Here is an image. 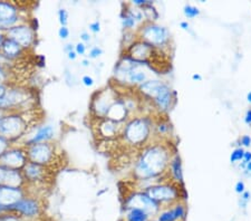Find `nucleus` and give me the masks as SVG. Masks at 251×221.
<instances>
[{
  "instance_id": "1",
  "label": "nucleus",
  "mask_w": 251,
  "mask_h": 221,
  "mask_svg": "<svg viewBox=\"0 0 251 221\" xmlns=\"http://www.w3.org/2000/svg\"><path fill=\"white\" fill-rule=\"evenodd\" d=\"M171 159L168 147L161 143L149 146L136 161L134 175L139 180L157 178L168 170Z\"/></svg>"
},
{
  "instance_id": "2",
  "label": "nucleus",
  "mask_w": 251,
  "mask_h": 221,
  "mask_svg": "<svg viewBox=\"0 0 251 221\" xmlns=\"http://www.w3.org/2000/svg\"><path fill=\"white\" fill-rule=\"evenodd\" d=\"M27 112H5L0 116V136L17 144L30 130Z\"/></svg>"
},
{
  "instance_id": "3",
  "label": "nucleus",
  "mask_w": 251,
  "mask_h": 221,
  "mask_svg": "<svg viewBox=\"0 0 251 221\" xmlns=\"http://www.w3.org/2000/svg\"><path fill=\"white\" fill-rule=\"evenodd\" d=\"M142 94L154 100V104L160 111L167 112L172 106L174 100L173 91L168 84L159 79H149L139 86Z\"/></svg>"
},
{
  "instance_id": "4",
  "label": "nucleus",
  "mask_w": 251,
  "mask_h": 221,
  "mask_svg": "<svg viewBox=\"0 0 251 221\" xmlns=\"http://www.w3.org/2000/svg\"><path fill=\"white\" fill-rule=\"evenodd\" d=\"M32 100V94L27 88L10 85L0 98V112H27L26 106Z\"/></svg>"
},
{
  "instance_id": "5",
  "label": "nucleus",
  "mask_w": 251,
  "mask_h": 221,
  "mask_svg": "<svg viewBox=\"0 0 251 221\" xmlns=\"http://www.w3.org/2000/svg\"><path fill=\"white\" fill-rule=\"evenodd\" d=\"M151 133V124L145 118H133L122 130V138L129 146L137 147L147 142Z\"/></svg>"
},
{
  "instance_id": "6",
  "label": "nucleus",
  "mask_w": 251,
  "mask_h": 221,
  "mask_svg": "<svg viewBox=\"0 0 251 221\" xmlns=\"http://www.w3.org/2000/svg\"><path fill=\"white\" fill-rule=\"evenodd\" d=\"M26 153L29 162L48 168H54L58 158L57 148L52 142L32 144L26 147Z\"/></svg>"
},
{
  "instance_id": "7",
  "label": "nucleus",
  "mask_w": 251,
  "mask_h": 221,
  "mask_svg": "<svg viewBox=\"0 0 251 221\" xmlns=\"http://www.w3.org/2000/svg\"><path fill=\"white\" fill-rule=\"evenodd\" d=\"M179 184L173 183H157L147 188L145 194L159 204V206H173L180 202Z\"/></svg>"
},
{
  "instance_id": "8",
  "label": "nucleus",
  "mask_w": 251,
  "mask_h": 221,
  "mask_svg": "<svg viewBox=\"0 0 251 221\" xmlns=\"http://www.w3.org/2000/svg\"><path fill=\"white\" fill-rule=\"evenodd\" d=\"M9 212H14L26 221H34L42 216L43 204L35 195H27L14 207H11Z\"/></svg>"
},
{
  "instance_id": "9",
  "label": "nucleus",
  "mask_w": 251,
  "mask_h": 221,
  "mask_svg": "<svg viewBox=\"0 0 251 221\" xmlns=\"http://www.w3.org/2000/svg\"><path fill=\"white\" fill-rule=\"evenodd\" d=\"M51 171H54L52 168L44 167L28 161V163L22 170L24 178H25L26 181V188L40 186L45 187L48 180H51Z\"/></svg>"
},
{
  "instance_id": "10",
  "label": "nucleus",
  "mask_w": 251,
  "mask_h": 221,
  "mask_svg": "<svg viewBox=\"0 0 251 221\" xmlns=\"http://www.w3.org/2000/svg\"><path fill=\"white\" fill-rule=\"evenodd\" d=\"M5 37L13 39L14 42L19 44L25 50H29L36 45V39H37V33L31 29L28 23H20L13 26L6 30Z\"/></svg>"
},
{
  "instance_id": "11",
  "label": "nucleus",
  "mask_w": 251,
  "mask_h": 221,
  "mask_svg": "<svg viewBox=\"0 0 251 221\" xmlns=\"http://www.w3.org/2000/svg\"><path fill=\"white\" fill-rule=\"evenodd\" d=\"M119 99L117 92L112 88H105V90L97 92L93 96L91 108L93 114L96 119H105L110 107Z\"/></svg>"
},
{
  "instance_id": "12",
  "label": "nucleus",
  "mask_w": 251,
  "mask_h": 221,
  "mask_svg": "<svg viewBox=\"0 0 251 221\" xmlns=\"http://www.w3.org/2000/svg\"><path fill=\"white\" fill-rule=\"evenodd\" d=\"M171 34L167 27L156 25L153 23H147L141 29V39L147 42L153 47H162L167 45Z\"/></svg>"
},
{
  "instance_id": "13",
  "label": "nucleus",
  "mask_w": 251,
  "mask_h": 221,
  "mask_svg": "<svg viewBox=\"0 0 251 221\" xmlns=\"http://www.w3.org/2000/svg\"><path fill=\"white\" fill-rule=\"evenodd\" d=\"M28 163L26 147L20 144H13L0 156V166L14 170H23Z\"/></svg>"
},
{
  "instance_id": "14",
  "label": "nucleus",
  "mask_w": 251,
  "mask_h": 221,
  "mask_svg": "<svg viewBox=\"0 0 251 221\" xmlns=\"http://www.w3.org/2000/svg\"><path fill=\"white\" fill-rule=\"evenodd\" d=\"M55 126L52 125V124H43V125L30 127L28 133L24 136V139L17 144L27 147L29 146H32V144L51 142L55 138Z\"/></svg>"
},
{
  "instance_id": "15",
  "label": "nucleus",
  "mask_w": 251,
  "mask_h": 221,
  "mask_svg": "<svg viewBox=\"0 0 251 221\" xmlns=\"http://www.w3.org/2000/svg\"><path fill=\"white\" fill-rule=\"evenodd\" d=\"M125 210L126 209H140L147 212L149 217H153L156 215L161 207L155 201H153L145 192H133L125 198L124 202Z\"/></svg>"
},
{
  "instance_id": "16",
  "label": "nucleus",
  "mask_w": 251,
  "mask_h": 221,
  "mask_svg": "<svg viewBox=\"0 0 251 221\" xmlns=\"http://www.w3.org/2000/svg\"><path fill=\"white\" fill-rule=\"evenodd\" d=\"M27 195L28 191L26 188H15L0 184V207L9 211L11 207H14Z\"/></svg>"
},
{
  "instance_id": "17",
  "label": "nucleus",
  "mask_w": 251,
  "mask_h": 221,
  "mask_svg": "<svg viewBox=\"0 0 251 221\" xmlns=\"http://www.w3.org/2000/svg\"><path fill=\"white\" fill-rule=\"evenodd\" d=\"M153 53H154V47L141 39L133 43L131 46H128L126 56L137 60V62L147 64L148 60L152 58Z\"/></svg>"
},
{
  "instance_id": "18",
  "label": "nucleus",
  "mask_w": 251,
  "mask_h": 221,
  "mask_svg": "<svg viewBox=\"0 0 251 221\" xmlns=\"http://www.w3.org/2000/svg\"><path fill=\"white\" fill-rule=\"evenodd\" d=\"M26 51L27 50L24 49L19 44L14 42L13 39L7 38V37H5V39H3L1 47H0V54L11 63H14L15 60H18L22 58L23 56L26 54Z\"/></svg>"
},
{
  "instance_id": "19",
  "label": "nucleus",
  "mask_w": 251,
  "mask_h": 221,
  "mask_svg": "<svg viewBox=\"0 0 251 221\" xmlns=\"http://www.w3.org/2000/svg\"><path fill=\"white\" fill-rule=\"evenodd\" d=\"M97 120H99V126H97V130H99V133L102 138L111 140L117 135H121V133H122L123 127L120 126L122 123L114 122V121H111L106 118L97 119Z\"/></svg>"
},
{
  "instance_id": "20",
  "label": "nucleus",
  "mask_w": 251,
  "mask_h": 221,
  "mask_svg": "<svg viewBox=\"0 0 251 221\" xmlns=\"http://www.w3.org/2000/svg\"><path fill=\"white\" fill-rule=\"evenodd\" d=\"M185 215H187V209L183 203L177 202L171 206V208L165 209V210L161 211L159 216H157V221H181L185 219Z\"/></svg>"
},
{
  "instance_id": "21",
  "label": "nucleus",
  "mask_w": 251,
  "mask_h": 221,
  "mask_svg": "<svg viewBox=\"0 0 251 221\" xmlns=\"http://www.w3.org/2000/svg\"><path fill=\"white\" fill-rule=\"evenodd\" d=\"M127 115H128L127 108L125 106L123 99L119 98V99H117L116 102L110 107V110H108L106 119L114 121V122H117V123H122L127 119Z\"/></svg>"
},
{
  "instance_id": "22",
  "label": "nucleus",
  "mask_w": 251,
  "mask_h": 221,
  "mask_svg": "<svg viewBox=\"0 0 251 221\" xmlns=\"http://www.w3.org/2000/svg\"><path fill=\"white\" fill-rule=\"evenodd\" d=\"M20 16V8L13 1H0V23L14 19Z\"/></svg>"
},
{
  "instance_id": "23",
  "label": "nucleus",
  "mask_w": 251,
  "mask_h": 221,
  "mask_svg": "<svg viewBox=\"0 0 251 221\" xmlns=\"http://www.w3.org/2000/svg\"><path fill=\"white\" fill-rule=\"evenodd\" d=\"M169 169H170V172H171L172 178L176 180V184L183 183V173H182V164H181V159L179 155L176 154L171 159Z\"/></svg>"
},
{
  "instance_id": "24",
  "label": "nucleus",
  "mask_w": 251,
  "mask_h": 221,
  "mask_svg": "<svg viewBox=\"0 0 251 221\" xmlns=\"http://www.w3.org/2000/svg\"><path fill=\"white\" fill-rule=\"evenodd\" d=\"M149 219L147 212L140 209H126L125 211V221H149Z\"/></svg>"
},
{
  "instance_id": "25",
  "label": "nucleus",
  "mask_w": 251,
  "mask_h": 221,
  "mask_svg": "<svg viewBox=\"0 0 251 221\" xmlns=\"http://www.w3.org/2000/svg\"><path fill=\"white\" fill-rule=\"evenodd\" d=\"M121 18H122V25L125 29H132V28L135 26L136 19L134 17V15H133L132 9L124 10L122 16H121Z\"/></svg>"
},
{
  "instance_id": "26",
  "label": "nucleus",
  "mask_w": 251,
  "mask_h": 221,
  "mask_svg": "<svg viewBox=\"0 0 251 221\" xmlns=\"http://www.w3.org/2000/svg\"><path fill=\"white\" fill-rule=\"evenodd\" d=\"M183 14L187 18L192 19V18L198 17V16L200 15V10H199V8L196 7V6L185 5L184 8H183Z\"/></svg>"
},
{
  "instance_id": "27",
  "label": "nucleus",
  "mask_w": 251,
  "mask_h": 221,
  "mask_svg": "<svg viewBox=\"0 0 251 221\" xmlns=\"http://www.w3.org/2000/svg\"><path fill=\"white\" fill-rule=\"evenodd\" d=\"M10 70L8 66L0 64V84H10Z\"/></svg>"
},
{
  "instance_id": "28",
  "label": "nucleus",
  "mask_w": 251,
  "mask_h": 221,
  "mask_svg": "<svg viewBox=\"0 0 251 221\" xmlns=\"http://www.w3.org/2000/svg\"><path fill=\"white\" fill-rule=\"evenodd\" d=\"M245 152H246L245 148L242 147L234 148L231 155H230V161H231V163H237V162H239V161H242V159H244Z\"/></svg>"
},
{
  "instance_id": "29",
  "label": "nucleus",
  "mask_w": 251,
  "mask_h": 221,
  "mask_svg": "<svg viewBox=\"0 0 251 221\" xmlns=\"http://www.w3.org/2000/svg\"><path fill=\"white\" fill-rule=\"evenodd\" d=\"M57 17L60 26H67L68 25V19H70V14L65 8H59L57 11Z\"/></svg>"
},
{
  "instance_id": "30",
  "label": "nucleus",
  "mask_w": 251,
  "mask_h": 221,
  "mask_svg": "<svg viewBox=\"0 0 251 221\" xmlns=\"http://www.w3.org/2000/svg\"><path fill=\"white\" fill-rule=\"evenodd\" d=\"M250 200H251V194L249 191L246 190L244 194L240 195V198H239V207L246 209L247 206H248V203L250 202Z\"/></svg>"
},
{
  "instance_id": "31",
  "label": "nucleus",
  "mask_w": 251,
  "mask_h": 221,
  "mask_svg": "<svg viewBox=\"0 0 251 221\" xmlns=\"http://www.w3.org/2000/svg\"><path fill=\"white\" fill-rule=\"evenodd\" d=\"M103 53L104 50L100 46H93L90 49V51H88V58L90 59L99 58L100 56L103 55Z\"/></svg>"
},
{
  "instance_id": "32",
  "label": "nucleus",
  "mask_w": 251,
  "mask_h": 221,
  "mask_svg": "<svg viewBox=\"0 0 251 221\" xmlns=\"http://www.w3.org/2000/svg\"><path fill=\"white\" fill-rule=\"evenodd\" d=\"M57 34H58V37L60 39L66 40V39H68V37H70L71 30H70V28H68L67 26H60L58 31H57Z\"/></svg>"
},
{
  "instance_id": "33",
  "label": "nucleus",
  "mask_w": 251,
  "mask_h": 221,
  "mask_svg": "<svg viewBox=\"0 0 251 221\" xmlns=\"http://www.w3.org/2000/svg\"><path fill=\"white\" fill-rule=\"evenodd\" d=\"M74 50H75V53L77 54V56H84L85 54H86V51H87L86 44H84V43H82V42H78V43L75 45Z\"/></svg>"
},
{
  "instance_id": "34",
  "label": "nucleus",
  "mask_w": 251,
  "mask_h": 221,
  "mask_svg": "<svg viewBox=\"0 0 251 221\" xmlns=\"http://www.w3.org/2000/svg\"><path fill=\"white\" fill-rule=\"evenodd\" d=\"M11 146H13V143H11L10 141L0 136V156H1L3 152H5L7 148H9Z\"/></svg>"
},
{
  "instance_id": "35",
  "label": "nucleus",
  "mask_w": 251,
  "mask_h": 221,
  "mask_svg": "<svg viewBox=\"0 0 251 221\" xmlns=\"http://www.w3.org/2000/svg\"><path fill=\"white\" fill-rule=\"evenodd\" d=\"M64 76H65V82H66L67 85L70 86H74V84L76 82V79L74 77V75H73L70 71L68 70H65V73H64Z\"/></svg>"
},
{
  "instance_id": "36",
  "label": "nucleus",
  "mask_w": 251,
  "mask_h": 221,
  "mask_svg": "<svg viewBox=\"0 0 251 221\" xmlns=\"http://www.w3.org/2000/svg\"><path fill=\"white\" fill-rule=\"evenodd\" d=\"M88 28H90L91 33L99 34L100 31V23L99 20H94V22H92L90 25H88Z\"/></svg>"
},
{
  "instance_id": "37",
  "label": "nucleus",
  "mask_w": 251,
  "mask_h": 221,
  "mask_svg": "<svg viewBox=\"0 0 251 221\" xmlns=\"http://www.w3.org/2000/svg\"><path fill=\"white\" fill-rule=\"evenodd\" d=\"M82 84L86 87H92L95 84V80L90 75H84L82 77Z\"/></svg>"
},
{
  "instance_id": "38",
  "label": "nucleus",
  "mask_w": 251,
  "mask_h": 221,
  "mask_svg": "<svg viewBox=\"0 0 251 221\" xmlns=\"http://www.w3.org/2000/svg\"><path fill=\"white\" fill-rule=\"evenodd\" d=\"M28 25L30 26V28H31L32 30L35 31V33H37L38 29H39V26H40V24H39V20H38V18H35V17H32L31 19H29V22H28Z\"/></svg>"
},
{
  "instance_id": "39",
  "label": "nucleus",
  "mask_w": 251,
  "mask_h": 221,
  "mask_svg": "<svg viewBox=\"0 0 251 221\" xmlns=\"http://www.w3.org/2000/svg\"><path fill=\"white\" fill-rule=\"evenodd\" d=\"M234 191H236L238 195L244 194V192L246 191V183L244 182V181L242 180L238 181V182L236 183V186H234Z\"/></svg>"
},
{
  "instance_id": "40",
  "label": "nucleus",
  "mask_w": 251,
  "mask_h": 221,
  "mask_svg": "<svg viewBox=\"0 0 251 221\" xmlns=\"http://www.w3.org/2000/svg\"><path fill=\"white\" fill-rule=\"evenodd\" d=\"M79 38H80V42L84 43V44H86V43H90L91 42L92 36H91L90 33H88V31L83 30L82 33L79 34Z\"/></svg>"
},
{
  "instance_id": "41",
  "label": "nucleus",
  "mask_w": 251,
  "mask_h": 221,
  "mask_svg": "<svg viewBox=\"0 0 251 221\" xmlns=\"http://www.w3.org/2000/svg\"><path fill=\"white\" fill-rule=\"evenodd\" d=\"M250 161H251V152L246 151L244 154V159H242V162L239 164V167H240L241 169H244L246 167V164L249 163Z\"/></svg>"
},
{
  "instance_id": "42",
  "label": "nucleus",
  "mask_w": 251,
  "mask_h": 221,
  "mask_svg": "<svg viewBox=\"0 0 251 221\" xmlns=\"http://www.w3.org/2000/svg\"><path fill=\"white\" fill-rule=\"evenodd\" d=\"M36 65L39 67H45L46 66V57L44 55H38L36 57Z\"/></svg>"
},
{
  "instance_id": "43",
  "label": "nucleus",
  "mask_w": 251,
  "mask_h": 221,
  "mask_svg": "<svg viewBox=\"0 0 251 221\" xmlns=\"http://www.w3.org/2000/svg\"><path fill=\"white\" fill-rule=\"evenodd\" d=\"M240 143L242 144V147H249L251 146V136L250 135H244L240 139Z\"/></svg>"
},
{
  "instance_id": "44",
  "label": "nucleus",
  "mask_w": 251,
  "mask_h": 221,
  "mask_svg": "<svg viewBox=\"0 0 251 221\" xmlns=\"http://www.w3.org/2000/svg\"><path fill=\"white\" fill-rule=\"evenodd\" d=\"M10 85L11 84H0V98L6 94V92L8 91V88H9Z\"/></svg>"
},
{
  "instance_id": "45",
  "label": "nucleus",
  "mask_w": 251,
  "mask_h": 221,
  "mask_svg": "<svg viewBox=\"0 0 251 221\" xmlns=\"http://www.w3.org/2000/svg\"><path fill=\"white\" fill-rule=\"evenodd\" d=\"M157 128H159V132H160L161 134H165L169 131V126L167 125V124H164V123L160 124V125L157 126Z\"/></svg>"
},
{
  "instance_id": "46",
  "label": "nucleus",
  "mask_w": 251,
  "mask_h": 221,
  "mask_svg": "<svg viewBox=\"0 0 251 221\" xmlns=\"http://www.w3.org/2000/svg\"><path fill=\"white\" fill-rule=\"evenodd\" d=\"M244 170V173L247 175V176H251V161L249 163L246 164V167L242 169Z\"/></svg>"
},
{
  "instance_id": "47",
  "label": "nucleus",
  "mask_w": 251,
  "mask_h": 221,
  "mask_svg": "<svg viewBox=\"0 0 251 221\" xmlns=\"http://www.w3.org/2000/svg\"><path fill=\"white\" fill-rule=\"evenodd\" d=\"M74 47H75V45H73V44H66V45H65L63 48L64 53L67 54V53H70V51L74 50Z\"/></svg>"
},
{
  "instance_id": "48",
  "label": "nucleus",
  "mask_w": 251,
  "mask_h": 221,
  "mask_svg": "<svg viewBox=\"0 0 251 221\" xmlns=\"http://www.w3.org/2000/svg\"><path fill=\"white\" fill-rule=\"evenodd\" d=\"M66 55H67V58L72 60V62H74V60H76V58L78 57L77 54L75 53V50H72V51H70V53H67Z\"/></svg>"
},
{
  "instance_id": "49",
  "label": "nucleus",
  "mask_w": 251,
  "mask_h": 221,
  "mask_svg": "<svg viewBox=\"0 0 251 221\" xmlns=\"http://www.w3.org/2000/svg\"><path fill=\"white\" fill-rule=\"evenodd\" d=\"M245 121H246L247 124H249V125H251V110L247 111L246 116H245Z\"/></svg>"
},
{
  "instance_id": "50",
  "label": "nucleus",
  "mask_w": 251,
  "mask_h": 221,
  "mask_svg": "<svg viewBox=\"0 0 251 221\" xmlns=\"http://www.w3.org/2000/svg\"><path fill=\"white\" fill-rule=\"evenodd\" d=\"M80 64H82L83 67H88L91 65V60H90V58H84Z\"/></svg>"
},
{
  "instance_id": "51",
  "label": "nucleus",
  "mask_w": 251,
  "mask_h": 221,
  "mask_svg": "<svg viewBox=\"0 0 251 221\" xmlns=\"http://www.w3.org/2000/svg\"><path fill=\"white\" fill-rule=\"evenodd\" d=\"M180 27L182 28V29L188 30V29H189V27H190V25H189V23H188V22H181V23H180Z\"/></svg>"
},
{
  "instance_id": "52",
  "label": "nucleus",
  "mask_w": 251,
  "mask_h": 221,
  "mask_svg": "<svg viewBox=\"0 0 251 221\" xmlns=\"http://www.w3.org/2000/svg\"><path fill=\"white\" fill-rule=\"evenodd\" d=\"M192 78H193L194 80H201V79H202V76L199 75V74H194V75L192 76Z\"/></svg>"
},
{
  "instance_id": "53",
  "label": "nucleus",
  "mask_w": 251,
  "mask_h": 221,
  "mask_svg": "<svg viewBox=\"0 0 251 221\" xmlns=\"http://www.w3.org/2000/svg\"><path fill=\"white\" fill-rule=\"evenodd\" d=\"M3 39H5V34L0 31V47H1V44L3 42Z\"/></svg>"
},
{
  "instance_id": "54",
  "label": "nucleus",
  "mask_w": 251,
  "mask_h": 221,
  "mask_svg": "<svg viewBox=\"0 0 251 221\" xmlns=\"http://www.w3.org/2000/svg\"><path fill=\"white\" fill-rule=\"evenodd\" d=\"M247 100H248V102L251 104V92H249V93L247 94Z\"/></svg>"
},
{
  "instance_id": "55",
  "label": "nucleus",
  "mask_w": 251,
  "mask_h": 221,
  "mask_svg": "<svg viewBox=\"0 0 251 221\" xmlns=\"http://www.w3.org/2000/svg\"><path fill=\"white\" fill-rule=\"evenodd\" d=\"M3 212H7V210H6V209H3L2 207H0V215L3 214Z\"/></svg>"
},
{
  "instance_id": "56",
  "label": "nucleus",
  "mask_w": 251,
  "mask_h": 221,
  "mask_svg": "<svg viewBox=\"0 0 251 221\" xmlns=\"http://www.w3.org/2000/svg\"><path fill=\"white\" fill-rule=\"evenodd\" d=\"M152 221H157V220H152Z\"/></svg>"
}]
</instances>
